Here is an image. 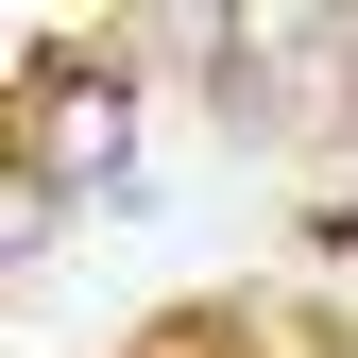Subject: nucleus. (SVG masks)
Wrapping results in <instances>:
<instances>
[{"mask_svg": "<svg viewBox=\"0 0 358 358\" xmlns=\"http://www.w3.org/2000/svg\"><path fill=\"white\" fill-rule=\"evenodd\" d=\"M120 154H137V85H120L103 52H69V69L17 85V171L34 188H103Z\"/></svg>", "mask_w": 358, "mask_h": 358, "instance_id": "f257e3e1", "label": "nucleus"}]
</instances>
